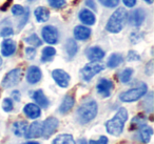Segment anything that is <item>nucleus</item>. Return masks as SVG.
<instances>
[{"label": "nucleus", "instance_id": "39", "mask_svg": "<svg viewBox=\"0 0 154 144\" xmlns=\"http://www.w3.org/2000/svg\"><path fill=\"white\" fill-rule=\"evenodd\" d=\"M146 74L149 75V76H151L152 74H153V70H154V65H153V60H151V61H149V63L146 65Z\"/></svg>", "mask_w": 154, "mask_h": 144}, {"label": "nucleus", "instance_id": "20", "mask_svg": "<svg viewBox=\"0 0 154 144\" xmlns=\"http://www.w3.org/2000/svg\"><path fill=\"white\" fill-rule=\"evenodd\" d=\"M74 103H75L74 96L71 95V94H68V95L64 97V99L62 100L61 104H60L59 112H61V114H66V112L72 110V107L74 106Z\"/></svg>", "mask_w": 154, "mask_h": 144}, {"label": "nucleus", "instance_id": "15", "mask_svg": "<svg viewBox=\"0 0 154 144\" xmlns=\"http://www.w3.org/2000/svg\"><path fill=\"white\" fill-rule=\"evenodd\" d=\"M23 112L28 118L30 119H37L41 116V110L37 104L35 103H28L23 107Z\"/></svg>", "mask_w": 154, "mask_h": 144}, {"label": "nucleus", "instance_id": "40", "mask_svg": "<svg viewBox=\"0 0 154 144\" xmlns=\"http://www.w3.org/2000/svg\"><path fill=\"white\" fill-rule=\"evenodd\" d=\"M122 2L128 8H133L136 5V0H122Z\"/></svg>", "mask_w": 154, "mask_h": 144}, {"label": "nucleus", "instance_id": "3", "mask_svg": "<svg viewBox=\"0 0 154 144\" xmlns=\"http://www.w3.org/2000/svg\"><path fill=\"white\" fill-rule=\"evenodd\" d=\"M127 19V11L125 8H118L115 12L111 15L107 22V28L108 32L110 33H119L124 28L125 22Z\"/></svg>", "mask_w": 154, "mask_h": 144}, {"label": "nucleus", "instance_id": "24", "mask_svg": "<svg viewBox=\"0 0 154 144\" xmlns=\"http://www.w3.org/2000/svg\"><path fill=\"white\" fill-rule=\"evenodd\" d=\"M152 135H153L152 127L145 125L141 128H139V137H140L141 142H143V143H148L150 141V139H151Z\"/></svg>", "mask_w": 154, "mask_h": 144}, {"label": "nucleus", "instance_id": "11", "mask_svg": "<svg viewBox=\"0 0 154 144\" xmlns=\"http://www.w3.org/2000/svg\"><path fill=\"white\" fill-rule=\"evenodd\" d=\"M114 85L111 80L108 79H100L96 85V89L98 94H100L103 98H107L111 95V91L113 89Z\"/></svg>", "mask_w": 154, "mask_h": 144}, {"label": "nucleus", "instance_id": "2", "mask_svg": "<svg viewBox=\"0 0 154 144\" xmlns=\"http://www.w3.org/2000/svg\"><path fill=\"white\" fill-rule=\"evenodd\" d=\"M97 103L95 100L89 99L87 101L82 102L80 106L77 110V118L82 124H86L92 121L97 115Z\"/></svg>", "mask_w": 154, "mask_h": 144}, {"label": "nucleus", "instance_id": "18", "mask_svg": "<svg viewBox=\"0 0 154 144\" xmlns=\"http://www.w3.org/2000/svg\"><path fill=\"white\" fill-rule=\"evenodd\" d=\"M32 98H33V100L36 102V104L39 106V107L47 108L50 104L49 100H48V98L45 97L42 89H37V91H35L32 95Z\"/></svg>", "mask_w": 154, "mask_h": 144}, {"label": "nucleus", "instance_id": "30", "mask_svg": "<svg viewBox=\"0 0 154 144\" xmlns=\"http://www.w3.org/2000/svg\"><path fill=\"white\" fill-rule=\"evenodd\" d=\"M26 42L31 44L32 46L37 47V46H40L42 44V41L39 39V37L37 36L36 34H32L31 36H29L28 38H26Z\"/></svg>", "mask_w": 154, "mask_h": 144}, {"label": "nucleus", "instance_id": "42", "mask_svg": "<svg viewBox=\"0 0 154 144\" xmlns=\"http://www.w3.org/2000/svg\"><path fill=\"white\" fill-rule=\"evenodd\" d=\"M86 4H87V7H89L90 9L96 11V4H95L94 0H86Z\"/></svg>", "mask_w": 154, "mask_h": 144}, {"label": "nucleus", "instance_id": "31", "mask_svg": "<svg viewBox=\"0 0 154 144\" xmlns=\"http://www.w3.org/2000/svg\"><path fill=\"white\" fill-rule=\"evenodd\" d=\"M49 4L54 9H61L66 5V0H48Z\"/></svg>", "mask_w": 154, "mask_h": 144}, {"label": "nucleus", "instance_id": "46", "mask_svg": "<svg viewBox=\"0 0 154 144\" xmlns=\"http://www.w3.org/2000/svg\"><path fill=\"white\" fill-rule=\"evenodd\" d=\"M1 65H2V58L0 57V66H1Z\"/></svg>", "mask_w": 154, "mask_h": 144}, {"label": "nucleus", "instance_id": "28", "mask_svg": "<svg viewBox=\"0 0 154 144\" xmlns=\"http://www.w3.org/2000/svg\"><path fill=\"white\" fill-rule=\"evenodd\" d=\"M56 55V50L52 46H47L42 50V57H41V61L48 62L51 61L53 57Z\"/></svg>", "mask_w": 154, "mask_h": 144}, {"label": "nucleus", "instance_id": "8", "mask_svg": "<svg viewBox=\"0 0 154 144\" xmlns=\"http://www.w3.org/2000/svg\"><path fill=\"white\" fill-rule=\"evenodd\" d=\"M52 78L54 79L56 84H57L58 86L62 87V88H66V87H68L69 84H70L71 77H70V75L66 72H64L63 70H59V68L54 70L53 72H52Z\"/></svg>", "mask_w": 154, "mask_h": 144}, {"label": "nucleus", "instance_id": "19", "mask_svg": "<svg viewBox=\"0 0 154 144\" xmlns=\"http://www.w3.org/2000/svg\"><path fill=\"white\" fill-rule=\"evenodd\" d=\"M79 20L86 26H93L96 21L95 15L88 9H84L79 13Z\"/></svg>", "mask_w": 154, "mask_h": 144}, {"label": "nucleus", "instance_id": "9", "mask_svg": "<svg viewBox=\"0 0 154 144\" xmlns=\"http://www.w3.org/2000/svg\"><path fill=\"white\" fill-rule=\"evenodd\" d=\"M42 38L49 44H56L58 42V31L55 26H47L42 28Z\"/></svg>", "mask_w": 154, "mask_h": 144}, {"label": "nucleus", "instance_id": "36", "mask_svg": "<svg viewBox=\"0 0 154 144\" xmlns=\"http://www.w3.org/2000/svg\"><path fill=\"white\" fill-rule=\"evenodd\" d=\"M89 144H108V138L106 136H100L98 140H90Z\"/></svg>", "mask_w": 154, "mask_h": 144}, {"label": "nucleus", "instance_id": "35", "mask_svg": "<svg viewBox=\"0 0 154 144\" xmlns=\"http://www.w3.org/2000/svg\"><path fill=\"white\" fill-rule=\"evenodd\" d=\"M140 60V56L135 51H130L128 53V61H137Z\"/></svg>", "mask_w": 154, "mask_h": 144}, {"label": "nucleus", "instance_id": "17", "mask_svg": "<svg viewBox=\"0 0 154 144\" xmlns=\"http://www.w3.org/2000/svg\"><path fill=\"white\" fill-rule=\"evenodd\" d=\"M16 51V43L12 39H5L1 43V54L5 57L13 55Z\"/></svg>", "mask_w": 154, "mask_h": 144}, {"label": "nucleus", "instance_id": "37", "mask_svg": "<svg viewBox=\"0 0 154 144\" xmlns=\"http://www.w3.org/2000/svg\"><path fill=\"white\" fill-rule=\"evenodd\" d=\"M26 55L28 57V59H34L35 55H36V49H34V47H26Z\"/></svg>", "mask_w": 154, "mask_h": 144}, {"label": "nucleus", "instance_id": "34", "mask_svg": "<svg viewBox=\"0 0 154 144\" xmlns=\"http://www.w3.org/2000/svg\"><path fill=\"white\" fill-rule=\"evenodd\" d=\"M12 13H13V15H15V16H22V15H24V13H26V9H24L23 7H21V5L16 4L12 8Z\"/></svg>", "mask_w": 154, "mask_h": 144}, {"label": "nucleus", "instance_id": "16", "mask_svg": "<svg viewBox=\"0 0 154 144\" xmlns=\"http://www.w3.org/2000/svg\"><path fill=\"white\" fill-rule=\"evenodd\" d=\"M74 37L76 40L85 41L91 36V30L86 26H77L74 28Z\"/></svg>", "mask_w": 154, "mask_h": 144}, {"label": "nucleus", "instance_id": "45", "mask_svg": "<svg viewBox=\"0 0 154 144\" xmlns=\"http://www.w3.org/2000/svg\"><path fill=\"white\" fill-rule=\"evenodd\" d=\"M143 1H146L147 3H149V4H151V3H153L154 0H143Z\"/></svg>", "mask_w": 154, "mask_h": 144}, {"label": "nucleus", "instance_id": "23", "mask_svg": "<svg viewBox=\"0 0 154 144\" xmlns=\"http://www.w3.org/2000/svg\"><path fill=\"white\" fill-rule=\"evenodd\" d=\"M26 128H28V122L26 121H17L13 124V131L17 137L24 136Z\"/></svg>", "mask_w": 154, "mask_h": 144}, {"label": "nucleus", "instance_id": "33", "mask_svg": "<svg viewBox=\"0 0 154 144\" xmlns=\"http://www.w3.org/2000/svg\"><path fill=\"white\" fill-rule=\"evenodd\" d=\"M99 2L106 8H115L119 3V0H99Z\"/></svg>", "mask_w": 154, "mask_h": 144}, {"label": "nucleus", "instance_id": "43", "mask_svg": "<svg viewBox=\"0 0 154 144\" xmlns=\"http://www.w3.org/2000/svg\"><path fill=\"white\" fill-rule=\"evenodd\" d=\"M78 144H88V142L85 139H80L79 141H78Z\"/></svg>", "mask_w": 154, "mask_h": 144}, {"label": "nucleus", "instance_id": "25", "mask_svg": "<svg viewBox=\"0 0 154 144\" xmlns=\"http://www.w3.org/2000/svg\"><path fill=\"white\" fill-rule=\"evenodd\" d=\"M66 52L70 58H73L78 52V45L74 39H68L66 43Z\"/></svg>", "mask_w": 154, "mask_h": 144}, {"label": "nucleus", "instance_id": "1", "mask_svg": "<svg viewBox=\"0 0 154 144\" xmlns=\"http://www.w3.org/2000/svg\"><path fill=\"white\" fill-rule=\"evenodd\" d=\"M128 120V112L125 107H120L115 114V116L106 123V129L112 136H119L122 133L125 123Z\"/></svg>", "mask_w": 154, "mask_h": 144}, {"label": "nucleus", "instance_id": "21", "mask_svg": "<svg viewBox=\"0 0 154 144\" xmlns=\"http://www.w3.org/2000/svg\"><path fill=\"white\" fill-rule=\"evenodd\" d=\"M145 125H147V117L143 114H138L131 120L130 129L131 130H133V129H139L143 126H145Z\"/></svg>", "mask_w": 154, "mask_h": 144}, {"label": "nucleus", "instance_id": "12", "mask_svg": "<svg viewBox=\"0 0 154 144\" xmlns=\"http://www.w3.org/2000/svg\"><path fill=\"white\" fill-rule=\"evenodd\" d=\"M42 135V123L35 121L33 122L30 126L26 128V139H34V138H39Z\"/></svg>", "mask_w": 154, "mask_h": 144}, {"label": "nucleus", "instance_id": "14", "mask_svg": "<svg viewBox=\"0 0 154 144\" xmlns=\"http://www.w3.org/2000/svg\"><path fill=\"white\" fill-rule=\"evenodd\" d=\"M86 55L90 61H100L105 57V51L99 46H92L87 50Z\"/></svg>", "mask_w": 154, "mask_h": 144}, {"label": "nucleus", "instance_id": "13", "mask_svg": "<svg viewBox=\"0 0 154 144\" xmlns=\"http://www.w3.org/2000/svg\"><path fill=\"white\" fill-rule=\"evenodd\" d=\"M42 74H41V70L38 66L32 65L28 68V72H26V81H28L30 84H36L40 81Z\"/></svg>", "mask_w": 154, "mask_h": 144}, {"label": "nucleus", "instance_id": "26", "mask_svg": "<svg viewBox=\"0 0 154 144\" xmlns=\"http://www.w3.org/2000/svg\"><path fill=\"white\" fill-rule=\"evenodd\" d=\"M53 144H75V140L72 135L62 134L53 140Z\"/></svg>", "mask_w": 154, "mask_h": 144}, {"label": "nucleus", "instance_id": "7", "mask_svg": "<svg viewBox=\"0 0 154 144\" xmlns=\"http://www.w3.org/2000/svg\"><path fill=\"white\" fill-rule=\"evenodd\" d=\"M58 120L55 117H49L47 118L42 123V135L41 137H43L45 139H49L58 128Z\"/></svg>", "mask_w": 154, "mask_h": 144}, {"label": "nucleus", "instance_id": "32", "mask_svg": "<svg viewBox=\"0 0 154 144\" xmlns=\"http://www.w3.org/2000/svg\"><path fill=\"white\" fill-rule=\"evenodd\" d=\"M2 108H3V110L7 112L13 110V101H12V99H10V98H5L2 102Z\"/></svg>", "mask_w": 154, "mask_h": 144}, {"label": "nucleus", "instance_id": "29", "mask_svg": "<svg viewBox=\"0 0 154 144\" xmlns=\"http://www.w3.org/2000/svg\"><path fill=\"white\" fill-rule=\"evenodd\" d=\"M133 75V70L132 68H125L122 73L119 74V80L122 81V83H128L130 81L131 77Z\"/></svg>", "mask_w": 154, "mask_h": 144}, {"label": "nucleus", "instance_id": "38", "mask_svg": "<svg viewBox=\"0 0 154 144\" xmlns=\"http://www.w3.org/2000/svg\"><path fill=\"white\" fill-rule=\"evenodd\" d=\"M12 35H13V30H12V28H9V26L3 28L1 30V33H0V36L1 37H9L12 36Z\"/></svg>", "mask_w": 154, "mask_h": 144}, {"label": "nucleus", "instance_id": "5", "mask_svg": "<svg viewBox=\"0 0 154 144\" xmlns=\"http://www.w3.org/2000/svg\"><path fill=\"white\" fill-rule=\"evenodd\" d=\"M105 70V64L100 61H91L82 68L80 73L85 81H90L95 75Z\"/></svg>", "mask_w": 154, "mask_h": 144}, {"label": "nucleus", "instance_id": "27", "mask_svg": "<svg viewBox=\"0 0 154 144\" xmlns=\"http://www.w3.org/2000/svg\"><path fill=\"white\" fill-rule=\"evenodd\" d=\"M124 59H122V56L119 55V54H112L110 56V58L108 59V62H107V65L109 66L110 68H117L118 65L122 63Z\"/></svg>", "mask_w": 154, "mask_h": 144}, {"label": "nucleus", "instance_id": "44", "mask_svg": "<svg viewBox=\"0 0 154 144\" xmlns=\"http://www.w3.org/2000/svg\"><path fill=\"white\" fill-rule=\"evenodd\" d=\"M23 144H39L38 142H35V141H29V142H26Z\"/></svg>", "mask_w": 154, "mask_h": 144}, {"label": "nucleus", "instance_id": "4", "mask_svg": "<svg viewBox=\"0 0 154 144\" xmlns=\"http://www.w3.org/2000/svg\"><path fill=\"white\" fill-rule=\"evenodd\" d=\"M148 91V86L145 83H140L139 86L133 87V88L129 89V91H126L124 93H122L119 95V99L120 101L126 102V103H129V102H134L137 101L138 99H140L141 97L147 94Z\"/></svg>", "mask_w": 154, "mask_h": 144}, {"label": "nucleus", "instance_id": "6", "mask_svg": "<svg viewBox=\"0 0 154 144\" xmlns=\"http://www.w3.org/2000/svg\"><path fill=\"white\" fill-rule=\"evenodd\" d=\"M22 79V70L21 68H14L10 70L3 78L1 82V86L3 88H11L18 84Z\"/></svg>", "mask_w": 154, "mask_h": 144}, {"label": "nucleus", "instance_id": "10", "mask_svg": "<svg viewBox=\"0 0 154 144\" xmlns=\"http://www.w3.org/2000/svg\"><path fill=\"white\" fill-rule=\"evenodd\" d=\"M127 18H128V21L131 26H139L145 21L146 13L143 9H136V10H133L132 12H130L129 15L127 14Z\"/></svg>", "mask_w": 154, "mask_h": 144}, {"label": "nucleus", "instance_id": "41", "mask_svg": "<svg viewBox=\"0 0 154 144\" xmlns=\"http://www.w3.org/2000/svg\"><path fill=\"white\" fill-rule=\"evenodd\" d=\"M11 96H12V98L15 100V101H19V100H20V96H21V95H20V92L16 89V91L12 92Z\"/></svg>", "mask_w": 154, "mask_h": 144}, {"label": "nucleus", "instance_id": "22", "mask_svg": "<svg viewBox=\"0 0 154 144\" xmlns=\"http://www.w3.org/2000/svg\"><path fill=\"white\" fill-rule=\"evenodd\" d=\"M35 18L38 22H45L49 20L50 18V12L47 8L45 7H39L35 10L34 12Z\"/></svg>", "mask_w": 154, "mask_h": 144}]
</instances>
